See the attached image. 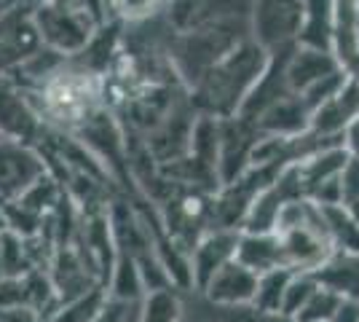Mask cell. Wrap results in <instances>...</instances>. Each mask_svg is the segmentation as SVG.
Returning a JSON list of instances; mask_svg holds the SVG:
<instances>
[{
    "label": "cell",
    "mask_w": 359,
    "mask_h": 322,
    "mask_svg": "<svg viewBox=\"0 0 359 322\" xmlns=\"http://www.w3.org/2000/svg\"><path fill=\"white\" fill-rule=\"evenodd\" d=\"M269 62V51L257 46L252 38L241 41L223 60L215 62L204 76L188 89V100L196 113L212 119L239 116L244 100L255 89Z\"/></svg>",
    "instance_id": "obj_1"
},
{
    "label": "cell",
    "mask_w": 359,
    "mask_h": 322,
    "mask_svg": "<svg viewBox=\"0 0 359 322\" xmlns=\"http://www.w3.org/2000/svg\"><path fill=\"white\" fill-rule=\"evenodd\" d=\"M247 38H250L247 19L212 22V25L185 32L172 30L169 43H166V57L172 62V70L180 83L185 89H191L215 62H220L228 51H233Z\"/></svg>",
    "instance_id": "obj_2"
},
{
    "label": "cell",
    "mask_w": 359,
    "mask_h": 322,
    "mask_svg": "<svg viewBox=\"0 0 359 322\" xmlns=\"http://www.w3.org/2000/svg\"><path fill=\"white\" fill-rule=\"evenodd\" d=\"M32 19H35V27L41 35V43L65 57L81 54L89 46L94 32L100 30V25H105L100 16L91 14L89 8L62 3V0H46L41 6H35Z\"/></svg>",
    "instance_id": "obj_3"
},
{
    "label": "cell",
    "mask_w": 359,
    "mask_h": 322,
    "mask_svg": "<svg viewBox=\"0 0 359 322\" xmlns=\"http://www.w3.org/2000/svg\"><path fill=\"white\" fill-rule=\"evenodd\" d=\"M250 38L266 51L295 46L303 30V0H250Z\"/></svg>",
    "instance_id": "obj_4"
},
{
    "label": "cell",
    "mask_w": 359,
    "mask_h": 322,
    "mask_svg": "<svg viewBox=\"0 0 359 322\" xmlns=\"http://www.w3.org/2000/svg\"><path fill=\"white\" fill-rule=\"evenodd\" d=\"M46 172L48 164L38 145L0 137V204L19 199Z\"/></svg>",
    "instance_id": "obj_5"
},
{
    "label": "cell",
    "mask_w": 359,
    "mask_h": 322,
    "mask_svg": "<svg viewBox=\"0 0 359 322\" xmlns=\"http://www.w3.org/2000/svg\"><path fill=\"white\" fill-rule=\"evenodd\" d=\"M41 46L43 43L32 19V8H6V14L0 16V76H14Z\"/></svg>",
    "instance_id": "obj_6"
},
{
    "label": "cell",
    "mask_w": 359,
    "mask_h": 322,
    "mask_svg": "<svg viewBox=\"0 0 359 322\" xmlns=\"http://www.w3.org/2000/svg\"><path fill=\"white\" fill-rule=\"evenodd\" d=\"M41 129L43 119L32 105L30 94L11 76H0V137L35 145Z\"/></svg>",
    "instance_id": "obj_7"
},
{
    "label": "cell",
    "mask_w": 359,
    "mask_h": 322,
    "mask_svg": "<svg viewBox=\"0 0 359 322\" xmlns=\"http://www.w3.org/2000/svg\"><path fill=\"white\" fill-rule=\"evenodd\" d=\"M260 137L263 135L257 132V126L250 119H241V116L220 119V145H217L220 185L233 183L241 172L250 167V159H252V151Z\"/></svg>",
    "instance_id": "obj_8"
},
{
    "label": "cell",
    "mask_w": 359,
    "mask_h": 322,
    "mask_svg": "<svg viewBox=\"0 0 359 322\" xmlns=\"http://www.w3.org/2000/svg\"><path fill=\"white\" fill-rule=\"evenodd\" d=\"M236 242H239V231L233 229H207L196 239L188 263H191V279L198 290L220 266L236 258Z\"/></svg>",
    "instance_id": "obj_9"
},
{
    "label": "cell",
    "mask_w": 359,
    "mask_h": 322,
    "mask_svg": "<svg viewBox=\"0 0 359 322\" xmlns=\"http://www.w3.org/2000/svg\"><path fill=\"white\" fill-rule=\"evenodd\" d=\"M255 288H257V274L233 258L204 282L201 293L207 295L212 307H241V304H252Z\"/></svg>",
    "instance_id": "obj_10"
},
{
    "label": "cell",
    "mask_w": 359,
    "mask_h": 322,
    "mask_svg": "<svg viewBox=\"0 0 359 322\" xmlns=\"http://www.w3.org/2000/svg\"><path fill=\"white\" fill-rule=\"evenodd\" d=\"M252 123L260 135L269 137H298L311 129V107L298 94H287L279 102L266 107Z\"/></svg>",
    "instance_id": "obj_11"
},
{
    "label": "cell",
    "mask_w": 359,
    "mask_h": 322,
    "mask_svg": "<svg viewBox=\"0 0 359 322\" xmlns=\"http://www.w3.org/2000/svg\"><path fill=\"white\" fill-rule=\"evenodd\" d=\"M359 116V81L346 78V83L311 113V132L322 137H341L346 123Z\"/></svg>",
    "instance_id": "obj_12"
},
{
    "label": "cell",
    "mask_w": 359,
    "mask_h": 322,
    "mask_svg": "<svg viewBox=\"0 0 359 322\" xmlns=\"http://www.w3.org/2000/svg\"><path fill=\"white\" fill-rule=\"evenodd\" d=\"M335 70H341V62L332 51L295 43L287 60V86L292 94H300Z\"/></svg>",
    "instance_id": "obj_13"
},
{
    "label": "cell",
    "mask_w": 359,
    "mask_h": 322,
    "mask_svg": "<svg viewBox=\"0 0 359 322\" xmlns=\"http://www.w3.org/2000/svg\"><path fill=\"white\" fill-rule=\"evenodd\" d=\"M236 261L252 269L255 274H263L276 266H287L279 234L276 231H239Z\"/></svg>",
    "instance_id": "obj_14"
},
{
    "label": "cell",
    "mask_w": 359,
    "mask_h": 322,
    "mask_svg": "<svg viewBox=\"0 0 359 322\" xmlns=\"http://www.w3.org/2000/svg\"><path fill=\"white\" fill-rule=\"evenodd\" d=\"M335 11H338V0H303V30L298 38L300 46L332 51Z\"/></svg>",
    "instance_id": "obj_15"
},
{
    "label": "cell",
    "mask_w": 359,
    "mask_h": 322,
    "mask_svg": "<svg viewBox=\"0 0 359 322\" xmlns=\"http://www.w3.org/2000/svg\"><path fill=\"white\" fill-rule=\"evenodd\" d=\"M314 276L338 295L359 301V253L335 250L327 261L316 269Z\"/></svg>",
    "instance_id": "obj_16"
},
{
    "label": "cell",
    "mask_w": 359,
    "mask_h": 322,
    "mask_svg": "<svg viewBox=\"0 0 359 322\" xmlns=\"http://www.w3.org/2000/svg\"><path fill=\"white\" fill-rule=\"evenodd\" d=\"M105 301H107V288L97 285L91 290L81 293V295L60 301L57 307L46 314L43 322H91L100 314V309L105 307Z\"/></svg>",
    "instance_id": "obj_17"
},
{
    "label": "cell",
    "mask_w": 359,
    "mask_h": 322,
    "mask_svg": "<svg viewBox=\"0 0 359 322\" xmlns=\"http://www.w3.org/2000/svg\"><path fill=\"white\" fill-rule=\"evenodd\" d=\"M292 274H295V269H290V266H276V269L257 274V288H255L252 298L255 307L282 314V301H285L287 285H290Z\"/></svg>",
    "instance_id": "obj_18"
},
{
    "label": "cell",
    "mask_w": 359,
    "mask_h": 322,
    "mask_svg": "<svg viewBox=\"0 0 359 322\" xmlns=\"http://www.w3.org/2000/svg\"><path fill=\"white\" fill-rule=\"evenodd\" d=\"M137 322H182V301L177 290L158 288L140 298V320Z\"/></svg>",
    "instance_id": "obj_19"
},
{
    "label": "cell",
    "mask_w": 359,
    "mask_h": 322,
    "mask_svg": "<svg viewBox=\"0 0 359 322\" xmlns=\"http://www.w3.org/2000/svg\"><path fill=\"white\" fill-rule=\"evenodd\" d=\"M322 217H325V229L335 250L359 253V223L348 215L344 204L322 207Z\"/></svg>",
    "instance_id": "obj_20"
},
{
    "label": "cell",
    "mask_w": 359,
    "mask_h": 322,
    "mask_svg": "<svg viewBox=\"0 0 359 322\" xmlns=\"http://www.w3.org/2000/svg\"><path fill=\"white\" fill-rule=\"evenodd\" d=\"M344 295H338L335 290H330L327 285L319 282V288L311 293V298L300 307V311L292 317V322H330L335 309L341 304Z\"/></svg>",
    "instance_id": "obj_21"
},
{
    "label": "cell",
    "mask_w": 359,
    "mask_h": 322,
    "mask_svg": "<svg viewBox=\"0 0 359 322\" xmlns=\"http://www.w3.org/2000/svg\"><path fill=\"white\" fill-rule=\"evenodd\" d=\"M319 288V279L314 276V271H295L290 285H287L285 301H282V317L292 322V317L300 311V307L311 298V293Z\"/></svg>",
    "instance_id": "obj_22"
},
{
    "label": "cell",
    "mask_w": 359,
    "mask_h": 322,
    "mask_svg": "<svg viewBox=\"0 0 359 322\" xmlns=\"http://www.w3.org/2000/svg\"><path fill=\"white\" fill-rule=\"evenodd\" d=\"M105 3L107 11H113V16L123 25L142 22L148 16L161 14V8H164V0H105Z\"/></svg>",
    "instance_id": "obj_23"
},
{
    "label": "cell",
    "mask_w": 359,
    "mask_h": 322,
    "mask_svg": "<svg viewBox=\"0 0 359 322\" xmlns=\"http://www.w3.org/2000/svg\"><path fill=\"white\" fill-rule=\"evenodd\" d=\"M220 311V322H290L276 311L257 309L255 304H241V307H215Z\"/></svg>",
    "instance_id": "obj_24"
},
{
    "label": "cell",
    "mask_w": 359,
    "mask_h": 322,
    "mask_svg": "<svg viewBox=\"0 0 359 322\" xmlns=\"http://www.w3.org/2000/svg\"><path fill=\"white\" fill-rule=\"evenodd\" d=\"M341 180V194H344V204L359 201V156H348L344 169L338 175Z\"/></svg>",
    "instance_id": "obj_25"
},
{
    "label": "cell",
    "mask_w": 359,
    "mask_h": 322,
    "mask_svg": "<svg viewBox=\"0 0 359 322\" xmlns=\"http://www.w3.org/2000/svg\"><path fill=\"white\" fill-rule=\"evenodd\" d=\"M0 322H43V314L27 304L0 307Z\"/></svg>",
    "instance_id": "obj_26"
},
{
    "label": "cell",
    "mask_w": 359,
    "mask_h": 322,
    "mask_svg": "<svg viewBox=\"0 0 359 322\" xmlns=\"http://www.w3.org/2000/svg\"><path fill=\"white\" fill-rule=\"evenodd\" d=\"M129 307H132V304H126V301H118V298H110V295H107L105 307L100 309V314H97L91 322H126Z\"/></svg>",
    "instance_id": "obj_27"
},
{
    "label": "cell",
    "mask_w": 359,
    "mask_h": 322,
    "mask_svg": "<svg viewBox=\"0 0 359 322\" xmlns=\"http://www.w3.org/2000/svg\"><path fill=\"white\" fill-rule=\"evenodd\" d=\"M341 145L348 156H359V116L346 123V129L341 132Z\"/></svg>",
    "instance_id": "obj_28"
},
{
    "label": "cell",
    "mask_w": 359,
    "mask_h": 322,
    "mask_svg": "<svg viewBox=\"0 0 359 322\" xmlns=\"http://www.w3.org/2000/svg\"><path fill=\"white\" fill-rule=\"evenodd\" d=\"M330 322H359V301L357 298H341Z\"/></svg>",
    "instance_id": "obj_29"
},
{
    "label": "cell",
    "mask_w": 359,
    "mask_h": 322,
    "mask_svg": "<svg viewBox=\"0 0 359 322\" xmlns=\"http://www.w3.org/2000/svg\"><path fill=\"white\" fill-rule=\"evenodd\" d=\"M6 6H25V8H35V6H41L46 0H3Z\"/></svg>",
    "instance_id": "obj_30"
},
{
    "label": "cell",
    "mask_w": 359,
    "mask_h": 322,
    "mask_svg": "<svg viewBox=\"0 0 359 322\" xmlns=\"http://www.w3.org/2000/svg\"><path fill=\"white\" fill-rule=\"evenodd\" d=\"M6 8H11V6H6V3H3V0H0V16L6 14Z\"/></svg>",
    "instance_id": "obj_31"
},
{
    "label": "cell",
    "mask_w": 359,
    "mask_h": 322,
    "mask_svg": "<svg viewBox=\"0 0 359 322\" xmlns=\"http://www.w3.org/2000/svg\"><path fill=\"white\" fill-rule=\"evenodd\" d=\"M0 279H3V266H0Z\"/></svg>",
    "instance_id": "obj_32"
},
{
    "label": "cell",
    "mask_w": 359,
    "mask_h": 322,
    "mask_svg": "<svg viewBox=\"0 0 359 322\" xmlns=\"http://www.w3.org/2000/svg\"><path fill=\"white\" fill-rule=\"evenodd\" d=\"M166 3H169V0H164V6H166Z\"/></svg>",
    "instance_id": "obj_33"
}]
</instances>
